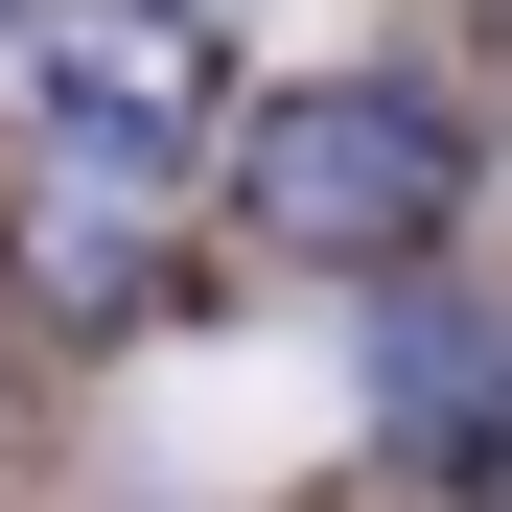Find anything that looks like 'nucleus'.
I'll list each match as a JSON object with an SVG mask.
<instances>
[{
	"instance_id": "2",
	"label": "nucleus",
	"mask_w": 512,
	"mask_h": 512,
	"mask_svg": "<svg viewBox=\"0 0 512 512\" xmlns=\"http://www.w3.org/2000/svg\"><path fill=\"white\" fill-rule=\"evenodd\" d=\"M47 117H70V140H117V163H163V140L210 117V47H187V0H94V24L47 47Z\"/></svg>"
},
{
	"instance_id": "3",
	"label": "nucleus",
	"mask_w": 512,
	"mask_h": 512,
	"mask_svg": "<svg viewBox=\"0 0 512 512\" xmlns=\"http://www.w3.org/2000/svg\"><path fill=\"white\" fill-rule=\"evenodd\" d=\"M489 489H512V419H489Z\"/></svg>"
},
{
	"instance_id": "4",
	"label": "nucleus",
	"mask_w": 512,
	"mask_h": 512,
	"mask_svg": "<svg viewBox=\"0 0 512 512\" xmlns=\"http://www.w3.org/2000/svg\"><path fill=\"white\" fill-rule=\"evenodd\" d=\"M0 24H24V0H0Z\"/></svg>"
},
{
	"instance_id": "1",
	"label": "nucleus",
	"mask_w": 512,
	"mask_h": 512,
	"mask_svg": "<svg viewBox=\"0 0 512 512\" xmlns=\"http://www.w3.org/2000/svg\"><path fill=\"white\" fill-rule=\"evenodd\" d=\"M233 210L280 233V256H419L466 210V117L443 94H396V70H326V94H280L233 140Z\"/></svg>"
}]
</instances>
